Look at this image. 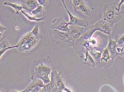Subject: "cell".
I'll return each instance as SVG.
<instances>
[{
	"label": "cell",
	"mask_w": 124,
	"mask_h": 92,
	"mask_svg": "<svg viewBox=\"0 0 124 92\" xmlns=\"http://www.w3.org/2000/svg\"><path fill=\"white\" fill-rule=\"evenodd\" d=\"M54 69L52 61L49 56L35 59L32 62L31 67V80L40 79L46 85L50 82L49 76Z\"/></svg>",
	"instance_id": "cell-1"
},
{
	"label": "cell",
	"mask_w": 124,
	"mask_h": 92,
	"mask_svg": "<svg viewBox=\"0 0 124 92\" xmlns=\"http://www.w3.org/2000/svg\"><path fill=\"white\" fill-rule=\"evenodd\" d=\"M123 4L124 5V0H121L119 3L114 2L106 4L102 9V19L113 25L118 22L121 18V14L124 13V12L120 11Z\"/></svg>",
	"instance_id": "cell-2"
},
{
	"label": "cell",
	"mask_w": 124,
	"mask_h": 92,
	"mask_svg": "<svg viewBox=\"0 0 124 92\" xmlns=\"http://www.w3.org/2000/svg\"><path fill=\"white\" fill-rule=\"evenodd\" d=\"M48 32L52 42L59 48L69 49L74 46L75 43L70 39L67 32L50 29Z\"/></svg>",
	"instance_id": "cell-3"
},
{
	"label": "cell",
	"mask_w": 124,
	"mask_h": 92,
	"mask_svg": "<svg viewBox=\"0 0 124 92\" xmlns=\"http://www.w3.org/2000/svg\"><path fill=\"white\" fill-rule=\"evenodd\" d=\"M40 40L29 32L21 37L17 44V49L19 52L27 53L37 46Z\"/></svg>",
	"instance_id": "cell-4"
},
{
	"label": "cell",
	"mask_w": 124,
	"mask_h": 92,
	"mask_svg": "<svg viewBox=\"0 0 124 92\" xmlns=\"http://www.w3.org/2000/svg\"><path fill=\"white\" fill-rule=\"evenodd\" d=\"M88 26L83 27L69 25V30L67 33L70 39L74 43H75L86 31Z\"/></svg>",
	"instance_id": "cell-5"
},
{
	"label": "cell",
	"mask_w": 124,
	"mask_h": 92,
	"mask_svg": "<svg viewBox=\"0 0 124 92\" xmlns=\"http://www.w3.org/2000/svg\"><path fill=\"white\" fill-rule=\"evenodd\" d=\"M63 4L65 9L66 10L67 14L69 17V22H68L69 25L75 26H81L86 27L89 26V22L88 20L86 19H83L75 16L70 12L65 5L64 1L62 0Z\"/></svg>",
	"instance_id": "cell-6"
},
{
	"label": "cell",
	"mask_w": 124,
	"mask_h": 92,
	"mask_svg": "<svg viewBox=\"0 0 124 92\" xmlns=\"http://www.w3.org/2000/svg\"><path fill=\"white\" fill-rule=\"evenodd\" d=\"M90 46L89 41H85L80 38L75 43L73 48L76 53L80 57H82V54H85L86 50H89Z\"/></svg>",
	"instance_id": "cell-7"
},
{
	"label": "cell",
	"mask_w": 124,
	"mask_h": 92,
	"mask_svg": "<svg viewBox=\"0 0 124 92\" xmlns=\"http://www.w3.org/2000/svg\"><path fill=\"white\" fill-rule=\"evenodd\" d=\"M114 26L102 19L94 24L96 31H99L109 36L113 30Z\"/></svg>",
	"instance_id": "cell-8"
},
{
	"label": "cell",
	"mask_w": 124,
	"mask_h": 92,
	"mask_svg": "<svg viewBox=\"0 0 124 92\" xmlns=\"http://www.w3.org/2000/svg\"><path fill=\"white\" fill-rule=\"evenodd\" d=\"M50 29L67 32L69 30V25L68 23L62 18H57L53 20Z\"/></svg>",
	"instance_id": "cell-9"
},
{
	"label": "cell",
	"mask_w": 124,
	"mask_h": 92,
	"mask_svg": "<svg viewBox=\"0 0 124 92\" xmlns=\"http://www.w3.org/2000/svg\"><path fill=\"white\" fill-rule=\"evenodd\" d=\"M17 45L10 46L8 39L4 33H0V58L6 51L15 48H17Z\"/></svg>",
	"instance_id": "cell-10"
},
{
	"label": "cell",
	"mask_w": 124,
	"mask_h": 92,
	"mask_svg": "<svg viewBox=\"0 0 124 92\" xmlns=\"http://www.w3.org/2000/svg\"><path fill=\"white\" fill-rule=\"evenodd\" d=\"M21 3L23 9L25 10L31 15L32 11L40 6L37 0H22L21 1Z\"/></svg>",
	"instance_id": "cell-11"
},
{
	"label": "cell",
	"mask_w": 124,
	"mask_h": 92,
	"mask_svg": "<svg viewBox=\"0 0 124 92\" xmlns=\"http://www.w3.org/2000/svg\"><path fill=\"white\" fill-rule=\"evenodd\" d=\"M104 50L102 46L98 45L93 46L90 45L89 48V52L91 56L96 61L101 60L102 55Z\"/></svg>",
	"instance_id": "cell-12"
},
{
	"label": "cell",
	"mask_w": 124,
	"mask_h": 92,
	"mask_svg": "<svg viewBox=\"0 0 124 92\" xmlns=\"http://www.w3.org/2000/svg\"><path fill=\"white\" fill-rule=\"evenodd\" d=\"M118 46L116 43L112 39L111 36H109L108 37V44L107 47L109 51L111 58L112 60H114L117 56V49Z\"/></svg>",
	"instance_id": "cell-13"
},
{
	"label": "cell",
	"mask_w": 124,
	"mask_h": 92,
	"mask_svg": "<svg viewBox=\"0 0 124 92\" xmlns=\"http://www.w3.org/2000/svg\"><path fill=\"white\" fill-rule=\"evenodd\" d=\"M75 12L79 14H83L87 16H90L91 12L87 3L84 0H83L81 5L78 6L73 8Z\"/></svg>",
	"instance_id": "cell-14"
},
{
	"label": "cell",
	"mask_w": 124,
	"mask_h": 92,
	"mask_svg": "<svg viewBox=\"0 0 124 92\" xmlns=\"http://www.w3.org/2000/svg\"><path fill=\"white\" fill-rule=\"evenodd\" d=\"M43 81L40 79H33L26 89L24 90L26 92H30L34 88L37 87H43L45 86Z\"/></svg>",
	"instance_id": "cell-15"
},
{
	"label": "cell",
	"mask_w": 124,
	"mask_h": 92,
	"mask_svg": "<svg viewBox=\"0 0 124 92\" xmlns=\"http://www.w3.org/2000/svg\"><path fill=\"white\" fill-rule=\"evenodd\" d=\"M46 12L45 7L42 6H39L31 13V16H33L37 18H40L44 17H46Z\"/></svg>",
	"instance_id": "cell-16"
},
{
	"label": "cell",
	"mask_w": 124,
	"mask_h": 92,
	"mask_svg": "<svg viewBox=\"0 0 124 92\" xmlns=\"http://www.w3.org/2000/svg\"><path fill=\"white\" fill-rule=\"evenodd\" d=\"M96 31L94 25L89 26L88 29L85 33L80 38L85 41H89L92 38L93 34Z\"/></svg>",
	"instance_id": "cell-17"
},
{
	"label": "cell",
	"mask_w": 124,
	"mask_h": 92,
	"mask_svg": "<svg viewBox=\"0 0 124 92\" xmlns=\"http://www.w3.org/2000/svg\"><path fill=\"white\" fill-rule=\"evenodd\" d=\"M3 4L4 5L10 6L12 7L14 10L16 14L17 15L20 14L21 11L23 10V7L22 5L14 3L9 1H5L4 2Z\"/></svg>",
	"instance_id": "cell-18"
},
{
	"label": "cell",
	"mask_w": 124,
	"mask_h": 92,
	"mask_svg": "<svg viewBox=\"0 0 124 92\" xmlns=\"http://www.w3.org/2000/svg\"><path fill=\"white\" fill-rule=\"evenodd\" d=\"M85 58L84 59V62L85 64H91L93 67H94L95 66L96 63L94 61V59L90 54L89 52V50H87L84 54Z\"/></svg>",
	"instance_id": "cell-19"
},
{
	"label": "cell",
	"mask_w": 124,
	"mask_h": 92,
	"mask_svg": "<svg viewBox=\"0 0 124 92\" xmlns=\"http://www.w3.org/2000/svg\"><path fill=\"white\" fill-rule=\"evenodd\" d=\"M21 12L26 17V18L28 19L29 22H31V21L40 22L41 21H44V20H46V17H44L43 18H36L33 16H31V15H30L28 13H27L23 10L21 11Z\"/></svg>",
	"instance_id": "cell-20"
},
{
	"label": "cell",
	"mask_w": 124,
	"mask_h": 92,
	"mask_svg": "<svg viewBox=\"0 0 124 92\" xmlns=\"http://www.w3.org/2000/svg\"><path fill=\"white\" fill-rule=\"evenodd\" d=\"M111 58L110 53L107 47L104 49L102 55L101 57V62L105 61V62H108V60Z\"/></svg>",
	"instance_id": "cell-21"
},
{
	"label": "cell",
	"mask_w": 124,
	"mask_h": 92,
	"mask_svg": "<svg viewBox=\"0 0 124 92\" xmlns=\"http://www.w3.org/2000/svg\"><path fill=\"white\" fill-rule=\"evenodd\" d=\"M32 35L35 37L40 39V40L43 38V35L39 31V26L36 25L32 30L30 31Z\"/></svg>",
	"instance_id": "cell-22"
},
{
	"label": "cell",
	"mask_w": 124,
	"mask_h": 92,
	"mask_svg": "<svg viewBox=\"0 0 124 92\" xmlns=\"http://www.w3.org/2000/svg\"><path fill=\"white\" fill-rule=\"evenodd\" d=\"M115 41L118 46L123 45L124 44V34L116 36Z\"/></svg>",
	"instance_id": "cell-23"
},
{
	"label": "cell",
	"mask_w": 124,
	"mask_h": 92,
	"mask_svg": "<svg viewBox=\"0 0 124 92\" xmlns=\"http://www.w3.org/2000/svg\"><path fill=\"white\" fill-rule=\"evenodd\" d=\"M83 0H71L70 1V3L73 8L77 7L81 5Z\"/></svg>",
	"instance_id": "cell-24"
},
{
	"label": "cell",
	"mask_w": 124,
	"mask_h": 92,
	"mask_svg": "<svg viewBox=\"0 0 124 92\" xmlns=\"http://www.w3.org/2000/svg\"><path fill=\"white\" fill-rule=\"evenodd\" d=\"M90 45L93 46H95L98 45V40L95 38H91L89 40Z\"/></svg>",
	"instance_id": "cell-25"
},
{
	"label": "cell",
	"mask_w": 124,
	"mask_h": 92,
	"mask_svg": "<svg viewBox=\"0 0 124 92\" xmlns=\"http://www.w3.org/2000/svg\"><path fill=\"white\" fill-rule=\"evenodd\" d=\"M117 55H121L124 57V46H118L117 49Z\"/></svg>",
	"instance_id": "cell-26"
},
{
	"label": "cell",
	"mask_w": 124,
	"mask_h": 92,
	"mask_svg": "<svg viewBox=\"0 0 124 92\" xmlns=\"http://www.w3.org/2000/svg\"><path fill=\"white\" fill-rule=\"evenodd\" d=\"M37 1L39 5L44 7L48 5L49 1L48 0H37Z\"/></svg>",
	"instance_id": "cell-27"
},
{
	"label": "cell",
	"mask_w": 124,
	"mask_h": 92,
	"mask_svg": "<svg viewBox=\"0 0 124 92\" xmlns=\"http://www.w3.org/2000/svg\"><path fill=\"white\" fill-rule=\"evenodd\" d=\"M6 30L5 27L0 24V33H3Z\"/></svg>",
	"instance_id": "cell-28"
},
{
	"label": "cell",
	"mask_w": 124,
	"mask_h": 92,
	"mask_svg": "<svg viewBox=\"0 0 124 92\" xmlns=\"http://www.w3.org/2000/svg\"><path fill=\"white\" fill-rule=\"evenodd\" d=\"M42 88V87H36V88H34V89H33L31 92H39L40 90V89Z\"/></svg>",
	"instance_id": "cell-29"
},
{
	"label": "cell",
	"mask_w": 124,
	"mask_h": 92,
	"mask_svg": "<svg viewBox=\"0 0 124 92\" xmlns=\"http://www.w3.org/2000/svg\"><path fill=\"white\" fill-rule=\"evenodd\" d=\"M8 92H23L22 91H18L16 90H15L12 89L10 91H9Z\"/></svg>",
	"instance_id": "cell-30"
},
{
	"label": "cell",
	"mask_w": 124,
	"mask_h": 92,
	"mask_svg": "<svg viewBox=\"0 0 124 92\" xmlns=\"http://www.w3.org/2000/svg\"><path fill=\"white\" fill-rule=\"evenodd\" d=\"M23 92H25V91H24V90H23Z\"/></svg>",
	"instance_id": "cell-31"
},
{
	"label": "cell",
	"mask_w": 124,
	"mask_h": 92,
	"mask_svg": "<svg viewBox=\"0 0 124 92\" xmlns=\"http://www.w3.org/2000/svg\"><path fill=\"white\" fill-rule=\"evenodd\" d=\"M121 46H124V44L123 45H121Z\"/></svg>",
	"instance_id": "cell-32"
},
{
	"label": "cell",
	"mask_w": 124,
	"mask_h": 92,
	"mask_svg": "<svg viewBox=\"0 0 124 92\" xmlns=\"http://www.w3.org/2000/svg\"><path fill=\"white\" fill-rule=\"evenodd\" d=\"M62 92V91H60V92Z\"/></svg>",
	"instance_id": "cell-33"
},
{
	"label": "cell",
	"mask_w": 124,
	"mask_h": 92,
	"mask_svg": "<svg viewBox=\"0 0 124 92\" xmlns=\"http://www.w3.org/2000/svg\"><path fill=\"white\" fill-rule=\"evenodd\" d=\"M40 91V90H39Z\"/></svg>",
	"instance_id": "cell-34"
}]
</instances>
